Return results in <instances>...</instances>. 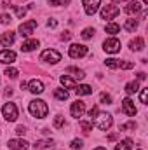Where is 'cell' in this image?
<instances>
[{
    "label": "cell",
    "instance_id": "29",
    "mask_svg": "<svg viewBox=\"0 0 148 150\" xmlns=\"http://www.w3.org/2000/svg\"><path fill=\"white\" fill-rule=\"evenodd\" d=\"M52 126H54L56 129L63 127V126H65V117H61V115H56V117H54V122H52Z\"/></svg>",
    "mask_w": 148,
    "mask_h": 150
},
{
    "label": "cell",
    "instance_id": "10",
    "mask_svg": "<svg viewBox=\"0 0 148 150\" xmlns=\"http://www.w3.org/2000/svg\"><path fill=\"white\" fill-rule=\"evenodd\" d=\"M122 112L125 113V115H129V117H134V115L138 113V108L134 107V101H132L131 98H125V100L122 101Z\"/></svg>",
    "mask_w": 148,
    "mask_h": 150
},
{
    "label": "cell",
    "instance_id": "43",
    "mask_svg": "<svg viewBox=\"0 0 148 150\" xmlns=\"http://www.w3.org/2000/svg\"><path fill=\"white\" fill-rule=\"evenodd\" d=\"M16 133H18V134H19V136H23V134H25V133H26V129H25V127H23V126H18V127H16Z\"/></svg>",
    "mask_w": 148,
    "mask_h": 150
},
{
    "label": "cell",
    "instance_id": "21",
    "mask_svg": "<svg viewBox=\"0 0 148 150\" xmlns=\"http://www.w3.org/2000/svg\"><path fill=\"white\" fill-rule=\"evenodd\" d=\"M66 74H73L72 77H73V79H78V80H82V79L85 77L84 70H80V68H75V67H68V68H66Z\"/></svg>",
    "mask_w": 148,
    "mask_h": 150
},
{
    "label": "cell",
    "instance_id": "34",
    "mask_svg": "<svg viewBox=\"0 0 148 150\" xmlns=\"http://www.w3.org/2000/svg\"><path fill=\"white\" fill-rule=\"evenodd\" d=\"M118 68H122V70H131V68H134V63H131V61H118Z\"/></svg>",
    "mask_w": 148,
    "mask_h": 150
},
{
    "label": "cell",
    "instance_id": "35",
    "mask_svg": "<svg viewBox=\"0 0 148 150\" xmlns=\"http://www.w3.org/2000/svg\"><path fill=\"white\" fill-rule=\"evenodd\" d=\"M99 101H101V103H105V105H110V103H111V96H110V94H106V93H101Z\"/></svg>",
    "mask_w": 148,
    "mask_h": 150
},
{
    "label": "cell",
    "instance_id": "2",
    "mask_svg": "<svg viewBox=\"0 0 148 150\" xmlns=\"http://www.w3.org/2000/svg\"><path fill=\"white\" fill-rule=\"evenodd\" d=\"M98 129H101V131H108L111 127V124H113V119H111L110 113L106 112H98V115L94 117V122H92Z\"/></svg>",
    "mask_w": 148,
    "mask_h": 150
},
{
    "label": "cell",
    "instance_id": "25",
    "mask_svg": "<svg viewBox=\"0 0 148 150\" xmlns=\"http://www.w3.org/2000/svg\"><path fill=\"white\" fill-rule=\"evenodd\" d=\"M54 98L59 101H65V100H68V91L66 89H54Z\"/></svg>",
    "mask_w": 148,
    "mask_h": 150
},
{
    "label": "cell",
    "instance_id": "8",
    "mask_svg": "<svg viewBox=\"0 0 148 150\" xmlns=\"http://www.w3.org/2000/svg\"><path fill=\"white\" fill-rule=\"evenodd\" d=\"M103 49L108 52V54H115V52H118L120 51V40L118 38H106L105 42H103Z\"/></svg>",
    "mask_w": 148,
    "mask_h": 150
},
{
    "label": "cell",
    "instance_id": "13",
    "mask_svg": "<svg viewBox=\"0 0 148 150\" xmlns=\"http://www.w3.org/2000/svg\"><path fill=\"white\" fill-rule=\"evenodd\" d=\"M28 91L33 93V94H42L44 93V82L42 80H37V79L30 80L28 82Z\"/></svg>",
    "mask_w": 148,
    "mask_h": 150
},
{
    "label": "cell",
    "instance_id": "9",
    "mask_svg": "<svg viewBox=\"0 0 148 150\" xmlns=\"http://www.w3.org/2000/svg\"><path fill=\"white\" fill-rule=\"evenodd\" d=\"M120 14V9L117 7V5H105L103 9H101V18L103 19H113V18H117Z\"/></svg>",
    "mask_w": 148,
    "mask_h": 150
},
{
    "label": "cell",
    "instance_id": "15",
    "mask_svg": "<svg viewBox=\"0 0 148 150\" xmlns=\"http://www.w3.org/2000/svg\"><path fill=\"white\" fill-rule=\"evenodd\" d=\"M7 145L11 150H28V142L25 140H9Z\"/></svg>",
    "mask_w": 148,
    "mask_h": 150
},
{
    "label": "cell",
    "instance_id": "22",
    "mask_svg": "<svg viewBox=\"0 0 148 150\" xmlns=\"http://www.w3.org/2000/svg\"><path fill=\"white\" fill-rule=\"evenodd\" d=\"M131 149H132V140H129V138H125V140H122L115 145V150H131Z\"/></svg>",
    "mask_w": 148,
    "mask_h": 150
},
{
    "label": "cell",
    "instance_id": "26",
    "mask_svg": "<svg viewBox=\"0 0 148 150\" xmlns=\"http://www.w3.org/2000/svg\"><path fill=\"white\" fill-rule=\"evenodd\" d=\"M105 32H106V33H110V35H115V33H118V32H120V26H118L117 23H108V25L105 26Z\"/></svg>",
    "mask_w": 148,
    "mask_h": 150
},
{
    "label": "cell",
    "instance_id": "27",
    "mask_svg": "<svg viewBox=\"0 0 148 150\" xmlns=\"http://www.w3.org/2000/svg\"><path fill=\"white\" fill-rule=\"evenodd\" d=\"M52 145H54L52 140H38L33 147H35V149H49V147H52Z\"/></svg>",
    "mask_w": 148,
    "mask_h": 150
},
{
    "label": "cell",
    "instance_id": "12",
    "mask_svg": "<svg viewBox=\"0 0 148 150\" xmlns=\"http://www.w3.org/2000/svg\"><path fill=\"white\" fill-rule=\"evenodd\" d=\"M16 61V52L14 51H9V49H4L0 51V63H5V65H11Z\"/></svg>",
    "mask_w": 148,
    "mask_h": 150
},
{
    "label": "cell",
    "instance_id": "49",
    "mask_svg": "<svg viewBox=\"0 0 148 150\" xmlns=\"http://www.w3.org/2000/svg\"><path fill=\"white\" fill-rule=\"evenodd\" d=\"M143 4H145V5H147V4H148V0H143Z\"/></svg>",
    "mask_w": 148,
    "mask_h": 150
},
{
    "label": "cell",
    "instance_id": "28",
    "mask_svg": "<svg viewBox=\"0 0 148 150\" xmlns=\"http://www.w3.org/2000/svg\"><path fill=\"white\" fill-rule=\"evenodd\" d=\"M32 5H28V7H16V5H12V9L16 11V14H18V18H25V14H26V11L30 9Z\"/></svg>",
    "mask_w": 148,
    "mask_h": 150
},
{
    "label": "cell",
    "instance_id": "4",
    "mask_svg": "<svg viewBox=\"0 0 148 150\" xmlns=\"http://www.w3.org/2000/svg\"><path fill=\"white\" fill-rule=\"evenodd\" d=\"M40 59L45 61V63H52V65H56V63L61 61V54H59L58 51H54V49H45V51L40 54Z\"/></svg>",
    "mask_w": 148,
    "mask_h": 150
},
{
    "label": "cell",
    "instance_id": "6",
    "mask_svg": "<svg viewBox=\"0 0 148 150\" xmlns=\"http://www.w3.org/2000/svg\"><path fill=\"white\" fill-rule=\"evenodd\" d=\"M82 5H84V11L87 16H94L101 5V0H82Z\"/></svg>",
    "mask_w": 148,
    "mask_h": 150
},
{
    "label": "cell",
    "instance_id": "30",
    "mask_svg": "<svg viewBox=\"0 0 148 150\" xmlns=\"http://www.w3.org/2000/svg\"><path fill=\"white\" fill-rule=\"evenodd\" d=\"M92 35H94V28H85V30L80 33V37L84 38V40H89V38H92Z\"/></svg>",
    "mask_w": 148,
    "mask_h": 150
},
{
    "label": "cell",
    "instance_id": "11",
    "mask_svg": "<svg viewBox=\"0 0 148 150\" xmlns=\"http://www.w3.org/2000/svg\"><path fill=\"white\" fill-rule=\"evenodd\" d=\"M85 112V103L84 101H80V100H77L75 103H72V108H70V113H72V117L75 119H78V117H82Z\"/></svg>",
    "mask_w": 148,
    "mask_h": 150
},
{
    "label": "cell",
    "instance_id": "14",
    "mask_svg": "<svg viewBox=\"0 0 148 150\" xmlns=\"http://www.w3.org/2000/svg\"><path fill=\"white\" fill-rule=\"evenodd\" d=\"M14 40H16L14 32H5V33L0 35V44H2L4 47H11V45L14 44Z\"/></svg>",
    "mask_w": 148,
    "mask_h": 150
},
{
    "label": "cell",
    "instance_id": "19",
    "mask_svg": "<svg viewBox=\"0 0 148 150\" xmlns=\"http://www.w3.org/2000/svg\"><path fill=\"white\" fill-rule=\"evenodd\" d=\"M59 80H61V84H63L66 89H75V87H77V82H75L70 75H61Z\"/></svg>",
    "mask_w": 148,
    "mask_h": 150
},
{
    "label": "cell",
    "instance_id": "48",
    "mask_svg": "<svg viewBox=\"0 0 148 150\" xmlns=\"http://www.w3.org/2000/svg\"><path fill=\"white\" fill-rule=\"evenodd\" d=\"M94 150H106L105 147H98V149H94Z\"/></svg>",
    "mask_w": 148,
    "mask_h": 150
},
{
    "label": "cell",
    "instance_id": "24",
    "mask_svg": "<svg viewBox=\"0 0 148 150\" xmlns=\"http://www.w3.org/2000/svg\"><path fill=\"white\" fill-rule=\"evenodd\" d=\"M124 30H125V32H131V33L136 32V30H138V21H136V19H127L125 25H124Z\"/></svg>",
    "mask_w": 148,
    "mask_h": 150
},
{
    "label": "cell",
    "instance_id": "46",
    "mask_svg": "<svg viewBox=\"0 0 148 150\" xmlns=\"http://www.w3.org/2000/svg\"><path fill=\"white\" fill-rule=\"evenodd\" d=\"M5 94H7V96H11V94H12V89H11V87H7V91H5Z\"/></svg>",
    "mask_w": 148,
    "mask_h": 150
},
{
    "label": "cell",
    "instance_id": "40",
    "mask_svg": "<svg viewBox=\"0 0 148 150\" xmlns=\"http://www.w3.org/2000/svg\"><path fill=\"white\" fill-rule=\"evenodd\" d=\"M51 5H65V4H70V0H49Z\"/></svg>",
    "mask_w": 148,
    "mask_h": 150
},
{
    "label": "cell",
    "instance_id": "45",
    "mask_svg": "<svg viewBox=\"0 0 148 150\" xmlns=\"http://www.w3.org/2000/svg\"><path fill=\"white\" fill-rule=\"evenodd\" d=\"M145 79H147V74L145 72H140L138 74V80H145Z\"/></svg>",
    "mask_w": 148,
    "mask_h": 150
},
{
    "label": "cell",
    "instance_id": "23",
    "mask_svg": "<svg viewBox=\"0 0 148 150\" xmlns=\"http://www.w3.org/2000/svg\"><path fill=\"white\" fill-rule=\"evenodd\" d=\"M140 91V84H138V80H134V82H127L125 84V93L127 94H134V93H138Z\"/></svg>",
    "mask_w": 148,
    "mask_h": 150
},
{
    "label": "cell",
    "instance_id": "17",
    "mask_svg": "<svg viewBox=\"0 0 148 150\" xmlns=\"http://www.w3.org/2000/svg\"><path fill=\"white\" fill-rule=\"evenodd\" d=\"M129 47H131V51H143V47H145V40L141 37H136L134 40H131L129 42Z\"/></svg>",
    "mask_w": 148,
    "mask_h": 150
},
{
    "label": "cell",
    "instance_id": "31",
    "mask_svg": "<svg viewBox=\"0 0 148 150\" xmlns=\"http://www.w3.org/2000/svg\"><path fill=\"white\" fill-rule=\"evenodd\" d=\"M92 120H80V127L84 129V131H92Z\"/></svg>",
    "mask_w": 148,
    "mask_h": 150
},
{
    "label": "cell",
    "instance_id": "1",
    "mask_svg": "<svg viewBox=\"0 0 148 150\" xmlns=\"http://www.w3.org/2000/svg\"><path fill=\"white\" fill-rule=\"evenodd\" d=\"M28 110H30V113H32L33 117H37V119H44V117H47V112H49L45 101H42V100H33V101H30Z\"/></svg>",
    "mask_w": 148,
    "mask_h": 150
},
{
    "label": "cell",
    "instance_id": "47",
    "mask_svg": "<svg viewBox=\"0 0 148 150\" xmlns=\"http://www.w3.org/2000/svg\"><path fill=\"white\" fill-rule=\"evenodd\" d=\"M111 2H132V0H111Z\"/></svg>",
    "mask_w": 148,
    "mask_h": 150
},
{
    "label": "cell",
    "instance_id": "5",
    "mask_svg": "<svg viewBox=\"0 0 148 150\" xmlns=\"http://www.w3.org/2000/svg\"><path fill=\"white\" fill-rule=\"evenodd\" d=\"M35 28H37V21H35V19L25 21V23L19 25V35H21V37H30Z\"/></svg>",
    "mask_w": 148,
    "mask_h": 150
},
{
    "label": "cell",
    "instance_id": "37",
    "mask_svg": "<svg viewBox=\"0 0 148 150\" xmlns=\"http://www.w3.org/2000/svg\"><path fill=\"white\" fill-rule=\"evenodd\" d=\"M127 129H136V122H127L120 126V131H127Z\"/></svg>",
    "mask_w": 148,
    "mask_h": 150
},
{
    "label": "cell",
    "instance_id": "7",
    "mask_svg": "<svg viewBox=\"0 0 148 150\" xmlns=\"http://www.w3.org/2000/svg\"><path fill=\"white\" fill-rule=\"evenodd\" d=\"M89 51H87V47L85 45H82V44H72L70 45V49H68V54H70V58H84L85 54H87Z\"/></svg>",
    "mask_w": 148,
    "mask_h": 150
},
{
    "label": "cell",
    "instance_id": "33",
    "mask_svg": "<svg viewBox=\"0 0 148 150\" xmlns=\"http://www.w3.org/2000/svg\"><path fill=\"white\" fill-rule=\"evenodd\" d=\"M5 75H7L9 79H16V77L19 75V72H18L16 68H12V67H11V68L7 67V68H5Z\"/></svg>",
    "mask_w": 148,
    "mask_h": 150
},
{
    "label": "cell",
    "instance_id": "3",
    "mask_svg": "<svg viewBox=\"0 0 148 150\" xmlns=\"http://www.w3.org/2000/svg\"><path fill=\"white\" fill-rule=\"evenodd\" d=\"M2 113H4V119L9 120V122H14V120L19 117V113H18V107H16L14 103H5L4 108H2Z\"/></svg>",
    "mask_w": 148,
    "mask_h": 150
},
{
    "label": "cell",
    "instance_id": "32",
    "mask_svg": "<svg viewBox=\"0 0 148 150\" xmlns=\"http://www.w3.org/2000/svg\"><path fill=\"white\" fill-rule=\"evenodd\" d=\"M105 65L111 68V70H115V68H118V59H113V58H108L106 61H105Z\"/></svg>",
    "mask_w": 148,
    "mask_h": 150
},
{
    "label": "cell",
    "instance_id": "20",
    "mask_svg": "<svg viewBox=\"0 0 148 150\" xmlns=\"http://www.w3.org/2000/svg\"><path fill=\"white\" fill-rule=\"evenodd\" d=\"M75 91H77L78 96H89V94H92V87L87 86V84H82V86L75 87Z\"/></svg>",
    "mask_w": 148,
    "mask_h": 150
},
{
    "label": "cell",
    "instance_id": "18",
    "mask_svg": "<svg viewBox=\"0 0 148 150\" xmlns=\"http://www.w3.org/2000/svg\"><path fill=\"white\" fill-rule=\"evenodd\" d=\"M124 11H125L127 14H131V16H132V14H138V12L141 11V5H140L136 0H132V2H129V5H125V9H124Z\"/></svg>",
    "mask_w": 148,
    "mask_h": 150
},
{
    "label": "cell",
    "instance_id": "42",
    "mask_svg": "<svg viewBox=\"0 0 148 150\" xmlns=\"http://www.w3.org/2000/svg\"><path fill=\"white\" fill-rule=\"evenodd\" d=\"M47 26H49V28H56V26H58V21H56V19H49V21H47Z\"/></svg>",
    "mask_w": 148,
    "mask_h": 150
},
{
    "label": "cell",
    "instance_id": "38",
    "mask_svg": "<svg viewBox=\"0 0 148 150\" xmlns=\"http://www.w3.org/2000/svg\"><path fill=\"white\" fill-rule=\"evenodd\" d=\"M82 147H84V142H82V140H73V142H72V149L80 150Z\"/></svg>",
    "mask_w": 148,
    "mask_h": 150
},
{
    "label": "cell",
    "instance_id": "36",
    "mask_svg": "<svg viewBox=\"0 0 148 150\" xmlns=\"http://www.w3.org/2000/svg\"><path fill=\"white\" fill-rule=\"evenodd\" d=\"M140 100H141V103L143 105H147L148 101V89L145 87V89H141V93H140Z\"/></svg>",
    "mask_w": 148,
    "mask_h": 150
},
{
    "label": "cell",
    "instance_id": "41",
    "mask_svg": "<svg viewBox=\"0 0 148 150\" xmlns=\"http://www.w3.org/2000/svg\"><path fill=\"white\" fill-rule=\"evenodd\" d=\"M98 112H99V110H98V107H92V108L89 110V117H91V120H92V119L98 115Z\"/></svg>",
    "mask_w": 148,
    "mask_h": 150
},
{
    "label": "cell",
    "instance_id": "44",
    "mask_svg": "<svg viewBox=\"0 0 148 150\" xmlns=\"http://www.w3.org/2000/svg\"><path fill=\"white\" fill-rule=\"evenodd\" d=\"M61 38H63V40H70V38H72V33H70V32H65V33L61 35Z\"/></svg>",
    "mask_w": 148,
    "mask_h": 150
},
{
    "label": "cell",
    "instance_id": "39",
    "mask_svg": "<svg viewBox=\"0 0 148 150\" xmlns=\"http://www.w3.org/2000/svg\"><path fill=\"white\" fill-rule=\"evenodd\" d=\"M11 21H12V19H11L9 14H2V16H0V23H2V25H9Z\"/></svg>",
    "mask_w": 148,
    "mask_h": 150
},
{
    "label": "cell",
    "instance_id": "16",
    "mask_svg": "<svg viewBox=\"0 0 148 150\" xmlns=\"http://www.w3.org/2000/svg\"><path fill=\"white\" fill-rule=\"evenodd\" d=\"M38 45H40V42H38L37 38H28V40L23 42L21 51H23V52H30V51H33L35 47H38Z\"/></svg>",
    "mask_w": 148,
    "mask_h": 150
}]
</instances>
